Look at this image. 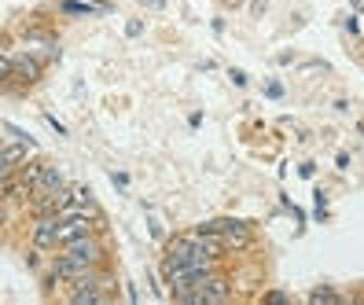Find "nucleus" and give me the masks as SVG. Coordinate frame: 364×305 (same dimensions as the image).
<instances>
[{"label": "nucleus", "mask_w": 364, "mask_h": 305, "mask_svg": "<svg viewBox=\"0 0 364 305\" xmlns=\"http://www.w3.org/2000/svg\"><path fill=\"white\" fill-rule=\"evenodd\" d=\"M162 254H169L173 261H181V265H199V269H221V261L213 257L203 243L191 232H177V235H169L166 243H162Z\"/></svg>", "instance_id": "f03ea898"}, {"label": "nucleus", "mask_w": 364, "mask_h": 305, "mask_svg": "<svg viewBox=\"0 0 364 305\" xmlns=\"http://www.w3.org/2000/svg\"><path fill=\"white\" fill-rule=\"evenodd\" d=\"M265 92H269L272 100H280V96H284V85H276V81H269V85H265Z\"/></svg>", "instance_id": "f8f14e48"}, {"label": "nucleus", "mask_w": 364, "mask_h": 305, "mask_svg": "<svg viewBox=\"0 0 364 305\" xmlns=\"http://www.w3.org/2000/svg\"><path fill=\"white\" fill-rule=\"evenodd\" d=\"M92 4H100L103 11H111V0H92Z\"/></svg>", "instance_id": "4468645a"}, {"label": "nucleus", "mask_w": 364, "mask_h": 305, "mask_svg": "<svg viewBox=\"0 0 364 305\" xmlns=\"http://www.w3.org/2000/svg\"><path fill=\"white\" fill-rule=\"evenodd\" d=\"M313 305L316 301H328V305H342V301H346V294H342L338 287H328V283H316V287H309V294H306Z\"/></svg>", "instance_id": "0eeeda50"}, {"label": "nucleus", "mask_w": 364, "mask_h": 305, "mask_svg": "<svg viewBox=\"0 0 364 305\" xmlns=\"http://www.w3.org/2000/svg\"><path fill=\"white\" fill-rule=\"evenodd\" d=\"M30 151H33V147H26V144H18V140L4 137V151H0V173H4V177H15V173L26 166Z\"/></svg>", "instance_id": "39448f33"}, {"label": "nucleus", "mask_w": 364, "mask_h": 305, "mask_svg": "<svg viewBox=\"0 0 364 305\" xmlns=\"http://www.w3.org/2000/svg\"><path fill=\"white\" fill-rule=\"evenodd\" d=\"M218 221V232H221V239H225V247H228V254H250L254 250V225L250 221H243V217H232V213H225V217H213Z\"/></svg>", "instance_id": "7ed1b4c3"}, {"label": "nucleus", "mask_w": 364, "mask_h": 305, "mask_svg": "<svg viewBox=\"0 0 364 305\" xmlns=\"http://www.w3.org/2000/svg\"><path fill=\"white\" fill-rule=\"evenodd\" d=\"M140 4H147V8H159V11H162V8H166V0H140Z\"/></svg>", "instance_id": "ddd939ff"}, {"label": "nucleus", "mask_w": 364, "mask_h": 305, "mask_svg": "<svg viewBox=\"0 0 364 305\" xmlns=\"http://www.w3.org/2000/svg\"><path fill=\"white\" fill-rule=\"evenodd\" d=\"M63 18H89V15H107L100 4H92V0H55L52 4Z\"/></svg>", "instance_id": "423d86ee"}, {"label": "nucleus", "mask_w": 364, "mask_h": 305, "mask_svg": "<svg viewBox=\"0 0 364 305\" xmlns=\"http://www.w3.org/2000/svg\"><path fill=\"white\" fill-rule=\"evenodd\" d=\"M262 301H280V305H284V301H291V294H287V291H265Z\"/></svg>", "instance_id": "9d476101"}, {"label": "nucleus", "mask_w": 364, "mask_h": 305, "mask_svg": "<svg viewBox=\"0 0 364 305\" xmlns=\"http://www.w3.org/2000/svg\"><path fill=\"white\" fill-rule=\"evenodd\" d=\"M45 70H48V63L41 59L37 52H8L4 48V63H0V77L11 81L15 77V92L18 89H33V85L45 81Z\"/></svg>", "instance_id": "f257e3e1"}, {"label": "nucleus", "mask_w": 364, "mask_h": 305, "mask_svg": "<svg viewBox=\"0 0 364 305\" xmlns=\"http://www.w3.org/2000/svg\"><path fill=\"white\" fill-rule=\"evenodd\" d=\"M147 228H151V239H155V243H166V239H169V235H166V228L159 225V217H155L151 210H147Z\"/></svg>", "instance_id": "1a4fd4ad"}, {"label": "nucleus", "mask_w": 364, "mask_h": 305, "mask_svg": "<svg viewBox=\"0 0 364 305\" xmlns=\"http://www.w3.org/2000/svg\"><path fill=\"white\" fill-rule=\"evenodd\" d=\"M111 181H114V188H118V191L129 188V177H125V173H111Z\"/></svg>", "instance_id": "9b49d317"}, {"label": "nucleus", "mask_w": 364, "mask_h": 305, "mask_svg": "<svg viewBox=\"0 0 364 305\" xmlns=\"http://www.w3.org/2000/svg\"><path fill=\"white\" fill-rule=\"evenodd\" d=\"M228 298H232V283H228L221 272H213V276H206V279L199 283L196 291H191L188 305H206V301L218 305V301H228Z\"/></svg>", "instance_id": "20e7f679"}, {"label": "nucleus", "mask_w": 364, "mask_h": 305, "mask_svg": "<svg viewBox=\"0 0 364 305\" xmlns=\"http://www.w3.org/2000/svg\"><path fill=\"white\" fill-rule=\"evenodd\" d=\"M4 137H11V140H18V144H26V147H33V151H37V140H33L30 133H23L18 125H11V122H4Z\"/></svg>", "instance_id": "6e6552de"}]
</instances>
